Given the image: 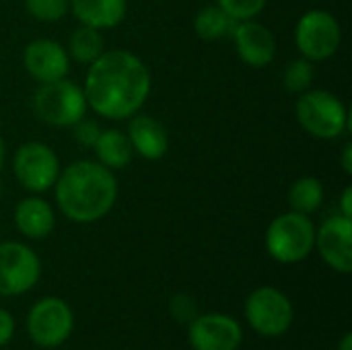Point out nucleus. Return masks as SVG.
<instances>
[{
  "label": "nucleus",
  "mask_w": 352,
  "mask_h": 350,
  "mask_svg": "<svg viewBox=\"0 0 352 350\" xmlns=\"http://www.w3.org/2000/svg\"><path fill=\"white\" fill-rule=\"evenodd\" d=\"M89 66L82 91L87 105L97 116L126 120L138 113L151 93V72L138 56L111 50Z\"/></svg>",
  "instance_id": "f257e3e1"
},
{
  "label": "nucleus",
  "mask_w": 352,
  "mask_h": 350,
  "mask_svg": "<svg viewBox=\"0 0 352 350\" xmlns=\"http://www.w3.org/2000/svg\"><path fill=\"white\" fill-rule=\"evenodd\" d=\"M56 204L72 223L101 221L116 204L118 184L111 169L99 161H76L56 179Z\"/></svg>",
  "instance_id": "f03ea898"
},
{
  "label": "nucleus",
  "mask_w": 352,
  "mask_h": 350,
  "mask_svg": "<svg viewBox=\"0 0 352 350\" xmlns=\"http://www.w3.org/2000/svg\"><path fill=\"white\" fill-rule=\"evenodd\" d=\"M316 245V227L309 215H278L266 231V252L280 264L303 262Z\"/></svg>",
  "instance_id": "7ed1b4c3"
},
{
  "label": "nucleus",
  "mask_w": 352,
  "mask_h": 350,
  "mask_svg": "<svg viewBox=\"0 0 352 350\" xmlns=\"http://www.w3.org/2000/svg\"><path fill=\"white\" fill-rule=\"evenodd\" d=\"M295 113L303 130L316 138L332 140L349 130V111L330 91H303L297 99Z\"/></svg>",
  "instance_id": "20e7f679"
},
{
  "label": "nucleus",
  "mask_w": 352,
  "mask_h": 350,
  "mask_svg": "<svg viewBox=\"0 0 352 350\" xmlns=\"http://www.w3.org/2000/svg\"><path fill=\"white\" fill-rule=\"evenodd\" d=\"M87 99L85 91L66 78L43 83L33 95V109L39 120L50 126L68 128L74 126L87 113Z\"/></svg>",
  "instance_id": "39448f33"
},
{
  "label": "nucleus",
  "mask_w": 352,
  "mask_h": 350,
  "mask_svg": "<svg viewBox=\"0 0 352 350\" xmlns=\"http://www.w3.org/2000/svg\"><path fill=\"white\" fill-rule=\"evenodd\" d=\"M293 318L291 299L274 287H260L245 299V320L260 336H283L291 328Z\"/></svg>",
  "instance_id": "423d86ee"
},
{
  "label": "nucleus",
  "mask_w": 352,
  "mask_h": 350,
  "mask_svg": "<svg viewBox=\"0 0 352 350\" xmlns=\"http://www.w3.org/2000/svg\"><path fill=\"white\" fill-rule=\"evenodd\" d=\"M74 330V314L64 299L43 297L27 316V332L33 344L41 349L62 347Z\"/></svg>",
  "instance_id": "0eeeda50"
},
{
  "label": "nucleus",
  "mask_w": 352,
  "mask_h": 350,
  "mask_svg": "<svg viewBox=\"0 0 352 350\" xmlns=\"http://www.w3.org/2000/svg\"><path fill=\"white\" fill-rule=\"evenodd\" d=\"M342 41V29L328 10H307L295 27V43L303 58L322 62L332 58Z\"/></svg>",
  "instance_id": "6e6552de"
},
{
  "label": "nucleus",
  "mask_w": 352,
  "mask_h": 350,
  "mask_svg": "<svg viewBox=\"0 0 352 350\" xmlns=\"http://www.w3.org/2000/svg\"><path fill=\"white\" fill-rule=\"evenodd\" d=\"M41 276L37 254L19 241L0 243V297H16L31 291Z\"/></svg>",
  "instance_id": "1a4fd4ad"
},
{
  "label": "nucleus",
  "mask_w": 352,
  "mask_h": 350,
  "mask_svg": "<svg viewBox=\"0 0 352 350\" xmlns=\"http://www.w3.org/2000/svg\"><path fill=\"white\" fill-rule=\"evenodd\" d=\"M12 171L16 182L25 190L41 194L56 184L60 175V161L47 144L31 140L16 149L12 159Z\"/></svg>",
  "instance_id": "9d476101"
},
{
  "label": "nucleus",
  "mask_w": 352,
  "mask_h": 350,
  "mask_svg": "<svg viewBox=\"0 0 352 350\" xmlns=\"http://www.w3.org/2000/svg\"><path fill=\"white\" fill-rule=\"evenodd\" d=\"M188 340L194 350H237L243 342V330L231 316L204 314L188 324Z\"/></svg>",
  "instance_id": "9b49d317"
},
{
  "label": "nucleus",
  "mask_w": 352,
  "mask_h": 350,
  "mask_svg": "<svg viewBox=\"0 0 352 350\" xmlns=\"http://www.w3.org/2000/svg\"><path fill=\"white\" fill-rule=\"evenodd\" d=\"M322 260L336 272H352V219L334 215L316 229V245Z\"/></svg>",
  "instance_id": "f8f14e48"
},
{
  "label": "nucleus",
  "mask_w": 352,
  "mask_h": 350,
  "mask_svg": "<svg viewBox=\"0 0 352 350\" xmlns=\"http://www.w3.org/2000/svg\"><path fill=\"white\" fill-rule=\"evenodd\" d=\"M231 37L235 41L239 58L248 66L264 68L274 60L276 39H274V33L266 25H262V23H258L254 19L237 21Z\"/></svg>",
  "instance_id": "ddd939ff"
},
{
  "label": "nucleus",
  "mask_w": 352,
  "mask_h": 350,
  "mask_svg": "<svg viewBox=\"0 0 352 350\" xmlns=\"http://www.w3.org/2000/svg\"><path fill=\"white\" fill-rule=\"evenodd\" d=\"M23 64L37 83H54L68 74L70 56L52 39H35L23 52Z\"/></svg>",
  "instance_id": "4468645a"
},
{
  "label": "nucleus",
  "mask_w": 352,
  "mask_h": 350,
  "mask_svg": "<svg viewBox=\"0 0 352 350\" xmlns=\"http://www.w3.org/2000/svg\"><path fill=\"white\" fill-rule=\"evenodd\" d=\"M128 138H130L134 153H138L140 157L148 161H157L165 157L169 149V136H167L165 126L151 116L134 113L128 126Z\"/></svg>",
  "instance_id": "2eb2a0df"
},
{
  "label": "nucleus",
  "mask_w": 352,
  "mask_h": 350,
  "mask_svg": "<svg viewBox=\"0 0 352 350\" xmlns=\"http://www.w3.org/2000/svg\"><path fill=\"white\" fill-rule=\"evenodd\" d=\"M14 225H16L19 233H23L25 237L43 239L54 231V225H56L54 208L45 200H41L37 196H29L16 204Z\"/></svg>",
  "instance_id": "dca6fc26"
},
{
  "label": "nucleus",
  "mask_w": 352,
  "mask_h": 350,
  "mask_svg": "<svg viewBox=\"0 0 352 350\" xmlns=\"http://www.w3.org/2000/svg\"><path fill=\"white\" fill-rule=\"evenodd\" d=\"M126 0H68V8L80 25L93 29H113L126 17Z\"/></svg>",
  "instance_id": "f3484780"
},
{
  "label": "nucleus",
  "mask_w": 352,
  "mask_h": 350,
  "mask_svg": "<svg viewBox=\"0 0 352 350\" xmlns=\"http://www.w3.org/2000/svg\"><path fill=\"white\" fill-rule=\"evenodd\" d=\"M93 149L99 163L107 169H124L134 157L128 134L120 130H101Z\"/></svg>",
  "instance_id": "a211bd4d"
},
{
  "label": "nucleus",
  "mask_w": 352,
  "mask_h": 350,
  "mask_svg": "<svg viewBox=\"0 0 352 350\" xmlns=\"http://www.w3.org/2000/svg\"><path fill=\"white\" fill-rule=\"evenodd\" d=\"M235 25H237V21L233 17H229L219 4L204 6L194 19V29H196L198 37H202L206 41L229 37L233 33Z\"/></svg>",
  "instance_id": "6ab92c4d"
},
{
  "label": "nucleus",
  "mask_w": 352,
  "mask_h": 350,
  "mask_svg": "<svg viewBox=\"0 0 352 350\" xmlns=\"http://www.w3.org/2000/svg\"><path fill=\"white\" fill-rule=\"evenodd\" d=\"M66 52L78 64H93L105 52V43L99 29L80 25L72 31Z\"/></svg>",
  "instance_id": "aec40b11"
},
{
  "label": "nucleus",
  "mask_w": 352,
  "mask_h": 350,
  "mask_svg": "<svg viewBox=\"0 0 352 350\" xmlns=\"http://www.w3.org/2000/svg\"><path fill=\"white\" fill-rule=\"evenodd\" d=\"M324 202V186L318 177H299L289 188V204L295 212L311 215Z\"/></svg>",
  "instance_id": "412c9836"
},
{
  "label": "nucleus",
  "mask_w": 352,
  "mask_h": 350,
  "mask_svg": "<svg viewBox=\"0 0 352 350\" xmlns=\"http://www.w3.org/2000/svg\"><path fill=\"white\" fill-rule=\"evenodd\" d=\"M314 78H316V70H314L311 60H307V58L293 60L285 68V74H283L285 89L291 91V93H303V91H307L311 87Z\"/></svg>",
  "instance_id": "4be33fe9"
},
{
  "label": "nucleus",
  "mask_w": 352,
  "mask_h": 350,
  "mask_svg": "<svg viewBox=\"0 0 352 350\" xmlns=\"http://www.w3.org/2000/svg\"><path fill=\"white\" fill-rule=\"evenodd\" d=\"M25 6L41 23H56L68 12V0H25Z\"/></svg>",
  "instance_id": "5701e85b"
},
{
  "label": "nucleus",
  "mask_w": 352,
  "mask_h": 350,
  "mask_svg": "<svg viewBox=\"0 0 352 350\" xmlns=\"http://www.w3.org/2000/svg\"><path fill=\"white\" fill-rule=\"evenodd\" d=\"M217 4L235 21H248L264 10L266 0H217Z\"/></svg>",
  "instance_id": "b1692460"
},
{
  "label": "nucleus",
  "mask_w": 352,
  "mask_h": 350,
  "mask_svg": "<svg viewBox=\"0 0 352 350\" xmlns=\"http://www.w3.org/2000/svg\"><path fill=\"white\" fill-rule=\"evenodd\" d=\"M169 311H171V316L177 320V322H182V324H190L196 316H198V305H196V301L190 297V295H175L173 299H171V303H169Z\"/></svg>",
  "instance_id": "393cba45"
},
{
  "label": "nucleus",
  "mask_w": 352,
  "mask_h": 350,
  "mask_svg": "<svg viewBox=\"0 0 352 350\" xmlns=\"http://www.w3.org/2000/svg\"><path fill=\"white\" fill-rule=\"evenodd\" d=\"M101 134V128L97 126V122L93 120H78L74 124V138L82 144V146H95L97 138Z\"/></svg>",
  "instance_id": "a878e982"
},
{
  "label": "nucleus",
  "mask_w": 352,
  "mask_h": 350,
  "mask_svg": "<svg viewBox=\"0 0 352 350\" xmlns=\"http://www.w3.org/2000/svg\"><path fill=\"white\" fill-rule=\"evenodd\" d=\"M12 336H14V320L6 309L0 307V349L6 347L12 340Z\"/></svg>",
  "instance_id": "bb28decb"
},
{
  "label": "nucleus",
  "mask_w": 352,
  "mask_h": 350,
  "mask_svg": "<svg viewBox=\"0 0 352 350\" xmlns=\"http://www.w3.org/2000/svg\"><path fill=\"white\" fill-rule=\"evenodd\" d=\"M340 215L342 217H349L352 219V188H344L342 192V198H340Z\"/></svg>",
  "instance_id": "cd10ccee"
},
{
  "label": "nucleus",
  "mask_w": 352,
  "mask_h": 350,
  "mask_svg": "<svg viewBox=\"0 0 352 350\" xmlns=\"http://www.w3.org/2000/svg\"><path fill=\"white\" fill-rule=\"evenodd\" d=\"M340 163H342V169L346 175H352V144L346 142L344 149H342V157H340Z\"/></svg>",
  "instance_id": "c85d7f7f"
},
{
  "label": "nucleus",
  "mask_w": 352,
  "mask_h": 350,
  "mask_svg": "<svg viewBox=\"0 0 352 350\" xmlns=\"http://www.w3.org/2000/svg\"><path fill=\"white\" fill-rule=\"evenodd\" d=\"M338 350H352V334L351 332H346V334L342 336V340H340V344H338Z\"/></svg>",
  "instance_id": "c756f323"
},
{
  "label": "nucleus",
  "mask_w": 352,
  "mask_h": 350,
  "mask_svg": "<svg viewBox=\"0 0 352 350\" xmlns=\"http://www.w3.org/2000/svg\"><path fill=\"white\" fill-rule=\"evenodd\" d=\"M2 167H4V142L0 138V171H2Z\"/></svg>",
  "instance_id": "7c9ffc66"
}]
</instances>
